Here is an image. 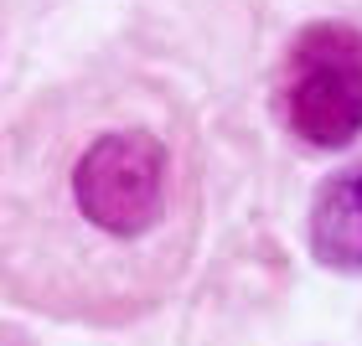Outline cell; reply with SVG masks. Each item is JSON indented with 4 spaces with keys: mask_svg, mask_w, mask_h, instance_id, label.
Wrapping results in <instances>:
<instances>
[{
    "mask_svg": "<svg viewBox=\"0 0 362 346\" xmlns=\"http://www.w3.org/2000/svg\"><path fill=\"white\" fill-rule=\"evenodd\" d=\"M202 166L156 78H83L0 135V290L47 316L119 321L187 269Z\"/></svg>",
    "mask_w": 362,
    "mask_h": 346,
    "instance_id": "1",
    "label": "cell"
},
{
    "mask_svg": "<svg viewBox=\"0 0 362 346\" xmlns=\"http://www.w3.org/2000/svg\"><path fill=\"white\" fill-rule=\"evenodd\" d=\"M285 119L305 145L341 150L362 135V31L321 21L295 37Z\"/></svg>",
    "mask_w": 362,
    "mask_h": 346,
    "instance_id": "2",
    "label": "cell"
},
{
    "mask_svg": "<svg viewBox=\"0 0 362 346\" xmlns=\"http://www.w3.org/2000/svg\"><path fill=\"white\" fill-rule=\"evenodd\" d=\"M305 238L326 269H347V274L362 269V166L332 176L316 191Z\"/></svg>",
    "mask_w": 362,
    "mask_h": 346,
    "instance_id": "3",
    "label": "cell"
}]
</instances>
